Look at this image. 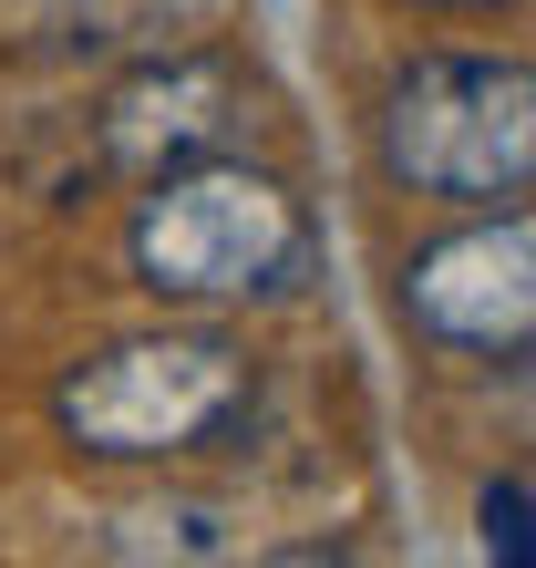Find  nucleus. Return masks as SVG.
<instances>
[{
  "label": "nucleus",
  "instance_id": "1",
  "mask_svg": "<svg viewBox=\"0 0 536 568\" xmlns=\"http://www.w3.org/2000/svg\"><path fill=\"white\" fill-rule=\"evenodd\" d=\"M310 258V217L299 196L248 155H196L145 176V207L124 227V270L165 311H248L279 300Z\"/></svg>",
  "mask_w": 536,
  "mask_h": 568
},
{
  "label": "nucleus",
  "instance_id": "2",
  "mask_svg": "<svg viewBox=\"0 0 536 568\" xmlns=\"http://www.w3.org/2000/svg\"><path fill=\"white\" fill-rule=\"evenodd\" d=\"M258 414V362L227 331H124L52 383L62 445L93 465H176Z\"/></svg>",
  "mask_w": 536,
  "mask_h": 568
},
{
  "label": "nucleus",
  "instance_id": "3",
  "mask_svg": "<svg viewBox=\"0 0 536 568\" xmlns=\"http://www.w3.org/2000/svg\"><path fill=\"white\" fill-rule=\"evenodd\" d=\"M372 155L433 207H516L536 196V62L516 52H423L382 83Z\"/></svg>",
  "mask_w": 536,
  "mask_h": 568
},
{
  "label": "nucleus",
  "instance_id": "4",
  "mask_svg": "<svg viewBox=\"0 0 536 568\" xmlns=\"http://www.w3.org/2000/svg\"><path fill=\"white\" fill-rule=\"evenodd\" d=\"M392 311L423 352L536 362V207H475L392 270Z\"/></svg>",
  "mask_w": 536,
  "mask_h": 568
},
{
  "label": "nucleus",
  "instance_id": "5",
  "mask_svg": "<svg viewBox=\"0 0 536 568\" xmlns=\"http://www.w3.org/2000/svg\"><path fill=\"white\" fill-rule=\"evenodd\" d=\"M248 73L227 52H165V62H134V73L104 93L93 135H104V165L124 176H165V165H196V155H227L248 114Z\"/></svg>",
  "mask_w": 536,
  "mask_h": 568
},
{
  "label": "nucleus",
  "instance_id": "6",
  "mask_svg": "<svg viewBox=\"0 0 536 568\" xmlns=\"http://www.w3.org/2000/svg\"><path fill=\"white\" fill-rule=\"evenodd\" d=\"M104 558H238V517L207 507V496H176V507H124L104 517V538H93Z\"/></svg>",
  "mask_w": 536,
  "mask_h": 568
},
{
  "label": "nucleus",
  "instance_id": "7",
  "mask_svg": "<svg viewBox=\"0 0 536 568\" xmlns=\"http://www.w3.org/2000/svg\"><path fill=\"white\" fill-rule=\"evenodd\" d=\"M423 11H516V0H423Z\"/></svg>",
  "mask_w": 536,
  "mask_h": 568
}]
</instances>
